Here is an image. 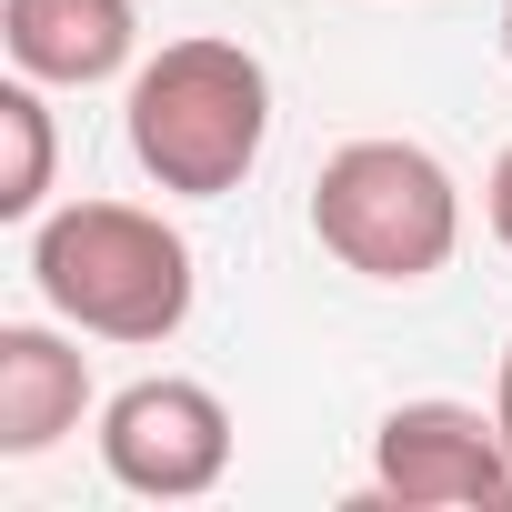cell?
Returning a JSON list of instances; mask_svg holds the SVG:
<instances>
[{"label":"cell","mask_w":512,"mask_h":512,"mask_svg":"<svg viewBox=\"0 0 512 512\" xmlns=\"http://www.w3.org/2000/svg\"><path fill=\"white\" fill-rule=\"evenodd\" d=\"M121 141L141 161L151 191L171 201H221L251 181L272 141V71L262 51H241L221 31H191V41H161L141 71H131V101H121Z\"/></svg>","instance_id":"1"},{"label":"cell","mask_w":512,"mask_h":512,"mask_svg":"<svg viewBox=\"0 0 512 512\" xmlns=\"http://www.w3.org/2000/svg\"><path fill=\"white\" fill-rule=\"evenodd\" d=\"M31 282L71 332L131 342V352H161L201 302L191 241L141 201H61V211H41L31 221Z\"/></svg>","instance_id":"2"},{"label":"cell","mask_w":512,"mask_h":512,"mask_svg":"<svg viewBox=\"0 0 512 512\" xmlns=\"http://www.w3.org/2000/svg\"><path fill=\"white\" fill-rule=\"evenodd\" d=\"M312 241L342 272L412 292L462 251V181L422 141H392V131L342 141L322 161V181H312Z\"/></svg>","instance_id":"3"},{"label":"cell","mask_w":512,"mask_h":512,"mask_svg":"<svg viewBox=\"0 0 512 512\" xmlns=\"http://www.w3.org/2000/svg\"><path fill=\"white\" fill-rule=\"evenodd\" d=\"M372 502H402V512H512V442L482 402H452V392H422V402H392L382 432H372Z\"/></svg>","instance_id":"4"},{"label":"cell","mask_w":512,"mask_h":512,"mask_svg":"<svg viewBox=\"0 0 512 512\" xmlns=\"http://www.w3.org/2000/svg\"><path fill=\"white\" fill-rule=\"evenodd\" d=\"M101 472L141 502H201L231 472V412L191 372H151L101 402Z\"/></svg>","instance_id":"5"},{"label":"cell","mask_w":512,"mask_h":512,"mask_svg":"<svg viewBox=\"0 0 512 512\" xmlns=\"http://www.w3.org/2000/svg\"><path fill=\"white\" fill-rule=\"evenodd\" d=\"M0 51L41 91H101L141 71V0H0Z\"/></svg>","instance_id":"6"},{"label":"cell","mask_w":512,"mask_h":512,"mask_svg":"<svg viewBox=\"0 0 512 512\" xmlns=\"http://www.w3.org/2000/svg\"><path fill=\"white\" fill-rule=\"evenodd\" d=\"M91 412V352L51 322H0V462H41Z\"/></svg>","instance_id":"7"},{"label":"cell","mask_w":512,"mask_h":512,"mask_svg":"<svg viewBox=\"0 0 512 512\" xmlns=\"http://www.w3.org/2000/svg\"><path fill=\"white\" fill-rule=\"evenodd\" d=\"M51 171H61V131L41 81H0V221H41L51 211Z\"/></svg>","instance_id":"8"},{"label":"cell","mask_w":512,"mask_h":512,"mask_svg":"<svg viewBox=\"0 0 512 512\" xmlns=\"http://www.w3.org/2000/svg\"><path fill=\"white\" fill-rule=\"evenodd\" d=\"M482 211H492V241L512 251V141H502V161H492V181H482Z\"/></svg>","instance_id":"9"},{"label":"cell","mask_w":512,"mask_h":512,"mask_svg":"<svg viewBox=\"0 0 512 512\" xmlns=\"http://www.w3.org/2000/svg\"><path fill=\"white\" fill-rule=\"evenodd\" d=\"M492 422H502V442H512V342H502V372H492Z\"/></svg>","instance_id":"10"},{"label":"cell","mask_w":512,"mask_h":512,"mask_svg":"<svg viewBox=\"0 0 512 512\" xmlns=\"http://www.w3.org/2000/svg\"><path fill=\"white\" fill-rule=\"evenodd\" d=\"M502 61H512V0H502Z\"/></svg>","instance_id":"11"}]
</instances>
